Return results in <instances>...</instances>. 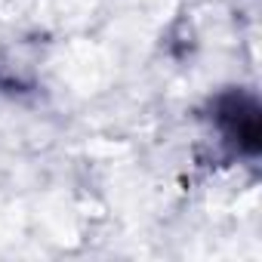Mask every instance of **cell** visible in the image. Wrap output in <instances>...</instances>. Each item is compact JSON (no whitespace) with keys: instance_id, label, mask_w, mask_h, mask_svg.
I'll return each instance as SVG.
<instances>
[{"instance_id":"obj_1","label":"cell","mask_w":262,"mask_h":262,"mask_svg":"<svg viewBox=\"0 0 262 262\" xmlns=\"http://www.w3.org/2000/svg\"><path fill=\"white\" fill-rule=\"evenodd\" d=\"M213 123L219 136L241 155L253 158L259 151L262 139V120H259V102L241 90L222 93L213 99Z\"/></svg>"}]
</instances>
